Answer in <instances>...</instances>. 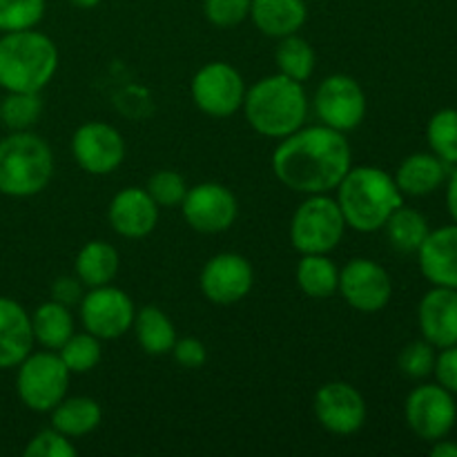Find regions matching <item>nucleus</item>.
Segmentation results:
<instances>
[{
	"label": "nucleus",
	"mask_w": 457,
	"mask_h": 457,
	"mask_svg": "<svg viewBox=\"0 0 457 457\" xmlns=\"http://www.w3.org/2000/svg\"><path fill=\"white\" fill-rule=\"evenodd\" d=\"M270 165L277 181L288 190L330 195L353 168V150L346 134L320 123L279 138Z\"/></svg>",
	"instance_id": "obj_1"
},
{
	"label": "nucleus",
	"mask_w": 457,
	"mask_h": 457,
	"mask_svg": "<svg viewBox=\"0 0 457 457\" xmlns=\"http://www.w3.org/2000/svg\"><path fill=\"white\" fill-rule=\"evenodd\" d=\"M335 199L346 226L361 235H370L382 230L406 196L386 170L378 165H353L335 187Z\"/></svg>",
	"instance_id": "obj_2"
},
{
	"label": "nucleus",
	"mask_w": 457,
	"mask_h": 457,
	"mask_svg": "<svg viewBox=\"0 0 457 457\" xmlns=\"http://www.w3.org/2000/svg\"><path fill=\"white\" fill-rule=\"evenodd\" d=\"M308 107L303 85L277 71L245 89L241 110L254 132L279 141L306 125Z\"/></svg>",
	"instance_id": "obj_3"
},
{
	"label": "nucleus",
	"mask_w": 457,
	"mask_h": 457,
	"mask_svg": "<svg viewBox=\"0 0 457 457\" xmlns=\"http://www.w3.org/2000/svg\"><path fill=\"white\" fill-rule=\"evenodd\" d=\"M58 71V47L38 29L0 36V87L4 92H43Z\"/></svg>",
	"instance_id": "obj_4"
},
{
	"label": "nucleus",
	"mask_w": 457,
	"mask_h": 457,
	"mask_svg": "<svg viewBox=\"0 0 457 457\" xmlns=\"http://www.w3.org/2000/svg\"><path fill=\"white\" fill-rule=\"evenodd\" d=\"M54 152L31 129L0 138V195L29 199L40 195L54 177Z\"/></svg>",
	"instance_id": "obj_5"
},
{
	"label": "nucleus",
	"mask_w": 457,
	"mask_h": 457,
	"mask_svg": "<svg viewBox=\"0 0 457 457\" xmlns=\"http://www.w3.org/2000/svg\"><path fill=\"white\" fill-rule=\"evenodd\" d=\"M346 228L333 195H306L290 219L288 237L299 254H330L342 244Z\"/></svg>",
	"instance_id": "obj_6"
},
{
	"label": "nucleus",
	"mask_w": 457,
	"mask_h": 457,
	"mask_svg": "<svg viewBox=\"0 0 457 457\" xmlns=\"http://www.w3.org/2000/svg\"><path fill=\"white\" fill-rule=\"evenodd\" d=\"M71 373L56 351H31L16 366L18 400L34 413H49L70 391Z\"/></svg>",
	"instance_id": "obj_7"
},
{
	"label": "nucleus",
	"mask_w": 457,
	"mask_h": 457,
	"mask_svg": "<svg viewBox=\"0 0 457 457\" xmlns=\"http://www.w3.org/2000/svg\"><path fill=\"white\" fill-rule=\"evenodd\" d=\"M245 80L230 62H205L192 76L190 94L195 105L212 119H228L244 105Z\"/></svg>",
	"instance_id": "obj_8"
},
{
	"label": "nucleus",
	"mask_w": 457,
	"mask_h": 457,
	"mask_svg": "<svg viewBox=\"0 0 457 457\" xmlns=\"http://www.w3.org/2000/svg\"><path fill=\"white\" fill-rule=\"evenodd\" d=\"M79 315L83 330L92 333L101 342H112L132 330L137 306L125 290L107 284L89 288L83 295L79 303Z\"/></svg>",
	"instance_id": "obj_9"
},
{
	"label": "nucleus",
	"mask_w": 457,
	"mask_h": 457,
	"mask_svg": "<svg viewBox=\"0 0 457 457\" xmlns=\"http://www.w3.org/2000/svg\"><path fill=\"white\" fill-rule=\"evenodd\" d=\"M312 110L321 125L346 134L364 123L369 101L361 85L353 76L330 74L317 87Z\"/></svg>",
	"instance_id": "obj_10"
},
{
	"label": "nucleus",
	"mask_w": 457,
	"mask_h": 457,
	"mask_svg": "<svg viewBox=\"0 0 457 457\" xmlns=\"http://www.w3.org/2000/svg\"><path fill=\"white\" fill-rule=\"evenodd\" d=\"M404 418L411 431L424 442L449 437L457 422V402L440 384H420L404 402Z\"/></svg>",
	"instance_id": "obj_11"
},
{
	"label": "nucleus",
	"mask_w": 457,
	"mask_h": 457,
	"mask_svg": "<svg viewBox=\"0 0 457 457\" xmlns=\"http://www.w3.org/2000/svg\"><path fill=\"white\" fill-rule=\"evenodd\" d=\"M187 226L201 235H221L235 226L239 217V204L232 190L223 183L205 181L187 187L181 204Z\"/></svg>",
	"instance_id": "obj_12"
},
{
	"label": "nucleus",
	"mask_w": 457,
	"mask_h": 457,
	"mask_svg": "<svg viewBox=\"0 0 457 457\" xmlns=\"http://www.w3.org/2000/svg\"><path fill=\"white\" fill-rule=\"evenodd\" d=\"M337 293L357 312H379L393 297V279L382 263L373 259H351L339 268Z\"/></svg>",
	"instance_id": "obj_13"
},
{
	"label": "nucleus",
	"mask_w": 457,
	"mask_h": 457,
	"mask_svg": "<svg viewBox=\"0 0 457 457\" xmlns=\"http://www.w3.org/2000/svg\"><path fill=\"white\" fill-rule=\"evenodd\" d=\"M71 156L87 174L105 177L119 170L125 161V138L114 125L87 120L71 137Z\"/></svg>",
	"instance_id": "obj_14"
},
{
	"label": "nucleus",
	"mask_w": 457,
	"mask_h": 457,
	"mask_svg": "<svg viewBox=\"0 0 457 457\" xmlns=\"http://www.w3.org/2000/svg\"><path fill=\"white\" fill-rule=\"evenodd\" d=\"M253 286V263L239 253H219L201 268V295L217 306H232V303L244 302Z\"/></svg>",
	"instance_id": "obj_15"
},
{
	"label": "nucleus",
	"mask_w": 457,
	"mask_h": 457,
	"mask_svg": "<svg viewBox=\"0 0 457 457\" xmlns=\"http://www.w3.org/2000/svg\"><path fill=\"white\" fill-rule=\"evenodd\" d=\"M317 422L333 436H355L369 418L366 400L353 384L326 382L312 400Z\"/></svg>",
	"instance_id": "obj_16"
},
{
	"label": "nucleus",
	"mask_w": 457,
	"mask_h": 457,
	"mask_svg": "<svg viewBox=\"0 0 457 457\" xmlns=\"http://www.w3.org/2000/svg\"><path fill=\"white\" fill-rule=\"evenodd\" d=\"M159 210L145 187L129 186L112 196L107 221L123 239H145L159 226Z\"/></svg>",
	"instance_id": "obj_17"
},
{
	"label": "nucleus",
	"mask_w": 457,
	"mask_h": 457,
	"mask_svg": "<svg viewBox=\"0 0 457 457\" xmlns=\"http://www.w3.org/2000/svg\"><path fill=\"white\" fill-rule=\"evenodd\" d=\"M418 326L422 339L437 351L457 344V290L433 286L418 306Z\"/></svg>",
	"instance_id": "obj_18"
},
{
	"label": "nucleus",
	"mask_w": 457,
	"mask_h": 457,
	"mask_svg": "<svg viewBox=\"0 0 457 457\" xmlns=\"http://www.w3.org/2000/svg\"><path fill=\"white\" fill-rule=\"evenodd\" d=\"M415 254L428 284L457 290V223L428 232Z\"/></svg>",
	"instance_id": "obj_19"
},
{
	"label": "nucleus",
	"mask_w": 457,
	"mask_h": 457,
	"mask_svg": "<svg viewBox=\"0 0 457 457\" xmlns=\"http://www.w3.org/2000/svg\"><path fill=\"white\" fill-rule=\"evenodd\" d=\"M34 344L29 312L12 297H0V369H16Z\"/></svg>",
	"instance_id": "obj_20"
},
{
	"label": "nucleus",
	"mask_w": 457,
	"mask_h": 457,
	"mask_svg": "<svg viewBox=\"0 0 457 457\" xmlns=\"http://www.w3.org/2000/svg\"><path fill=\"white\" fill-rule=\"evenodd\" d=\"M250 21L268 38L299 34L308 21L306 0H253Z\"/></svg>",
	"instance_id": "obj_21"
},
{
	"label": "nucleus",
	"mask_w": 457,
	"mask_h": 457,
	"mask_svg": "<svg viewBox=\"0 0 457 457\" xmlns=\"http://www.w3.org/2000/svg\"><path fill=\"white\" fill-rule=\"evenodd\" d=\"M449 170L433 152H415L402 161L393 179L404 196H428L445 186Z\"/></svg>",
	"instance_id": "obj_22"
},
{
	"label": "nucleus",
	"mask_w": 457,
	"mask_h": 457,
	"mask_svg": "<svg viewBox=\"0 0 457 457\" xmlns=\"http://www.w3.org/2000/svg\"><path fill=\"white\" fill-rule=\"evenodd\" d=\"M120 270V254L107 241H89L79 250L74 262V275L85 288H98L116 279Z\"/></svg>",
	"instance_id": "obj_23"
},
{
	"label": "nucleus",
	"mask_w": 457,
	"mask_h": 457,
	"mask_svg": "<svg viewBox=\"0 0 457 457\" xmlns=\"http://www.w3.org/2000/svg\"><path fill=\"white\" fill-rule=\"evenodd\" d=\"M52 427L67 437H85L96 431L103 422V409L94 397H65L49 411Z\"/></svg>",
	"instance_id": "obj_24"
},
{
	"label": "nucleus",
	"mask_w": 457,
	"mask_h": 457,
	"mask_svg": "<svg viewBox=\"0 0 457 457\" xmlns=\"http://www.w3.org/2000/svg\"><path fill=\"white\" fill-rule=\"evenodd\" d=\"M134 335L137 342L147 355L161 357L172 353L174 342H177V328L172 320L156 306H143L134 315Z\"/></svg>",
	"instance_id": "obj_25"
},
{
	"label": "nucleus",
	"mask_w": 457,
	"mask_h": 457,
	"mask_svg": "<svg viewBox=\"0 0 457 457\" xmlns=\"http://www.w3.org/2000/svg\"><path fill=\"white\" fill-rule=\"evenodd\" d=\"M31 330L36 344L47 351H58L76 333L74 317L70 308L49 299L31 312Z\"/></svg>",
	"instance_id": "obj_26"
},
{
	"label": "nucleus",
	"mask_w": 457,
	"mask_h": 457,
	"mask_svg": "<svg viewBox=\"0 0 457 457\" xmlns=\"http://www.w3.org/2000/svg\"><path fill=\"white\" fill-rule=\"evenodd\" d=\"M295 277L306 297L328 299L337 293L339 268L328 254H302Z\"/></svg>",
	"instance_id": "obj_27"
},
{
	"label": "nucleus",
	"mask_w": 457,
	"mask_h": 457,
	"mask_svg": "<svg viewBox=\"0 0 457 457\" xmlns=\"http://www.w3.org/2000/svg\"><path fill=\"white\" fill-rule=\"evenodd\" d=\"M382 230H386V239L397 253L415 254L431 232L427 217L420 210L406 208L404 204L388 217Z\"/></svg>",
	"instance_id": "obj_28"
},
{
	"label": "nucleus",
	"mask_w": 457,
	"mask_h": 457,
	"mask_svg": "<svg viewBox=\"0 0 457 457\" xmlns=\"http://www.w3.org/2000/svg\"><path fill=\"white\" fill-rule=\"evenodd\" d=\"M275 65L279 74L286 79H293L297 83H306L315 74L317 54L312 45L299 34L279 38V45L275 49Z\"/></svg>",
	"instance_id": "obj_29"
},
{
	"label": "nucleus",
	"mask_w": 457,
	"mask_h": 457,
	"mask_svg": "<svg viewBox=\"0 0 457 457\" xmlns=\"http://www.w3.org/2000/svg\"><path fill=\"white\" fill-rule=\"evenodd\" d=\"M43 98L40 92H7L0 101V125L9 132H25L40 120Z\"/></svg>",
	"instance_id": "obj_30"
},
{
	"label": "nucleus",
	"mask_w": 457,
	"mask_h": 457,
	"mask_svg": "<svg viewBox=\"0 0 457 457\" xmlns=\"http://www.w3.org/2000/svg\"><path fill=\"white\" fill-rule=\"evenodd\" d=\"M56 353L71 375L89 373L101 364L103 342L87 330H83V333L71 335Z\"/></svg>",
	"instance_id": "obj_31"
},
{
	"label": "nucleus",
	"mask_w": 457,
	"mask_h": 457,
	"mask_svg": "<svg viewBox=\"0 0 457 457\" xmlns=\"http://www.w3.org/2000/svg\"><path fill=\"white\" fill-rule=\"evenodd\" d=\"M427 141L437 159L445 161L449 168L457 165V110L445 107L428 119Z\"/></svg>",
	"instance_id": "obj_32"
},
{
	"label": "nucleus",
	"mask_w": 457,
	"mask_h": 457,
	"mask_svg": "<svg viewBox=\"0 0 457 457\" xmlns=\"http://www.w3.org/2000/svg\"><path fill=\"white\" fill-rule=\"evenodd\" d=\"M47 12V0H0V34L36 29Z\"/></svg>",
	"instance_id": "obj_33"
},
{
	"label": "nucleus",
	"mask_w": 457,
	"mask_h": 457,
	"mask_svg": "<svg viewBox=\"0 0 457 457\" xmlns=\"http://www.w3.org/2000/svg\"><path fill=\"white\" fill-rule=\"evenodd\" d=\"M145 190L159 208H181L187 195V183L177 170H159L147 179Z\"/></svg>",
	"instance_id": "obj_34"
},
{
	"label": "nucleus",
	"mask_w": 457,
	"mask_h": 457,
	"mask_svg": "<svg viewBox=\"0 0 457 457\" xmlns=\"http://www.w3.org/2000/svg\"><path fill=\"white\" fill-rule=\"evenodd\" d=\"M436 351L437 348L431 346L427 339L411 342L402 348L400 357H397V366H400V370L406 378L424 379L433 375V369H436Z\"/></svg>",
	"instance_id": "obj_35"
},
{
	"label": "nucleus",
	"mask_w": 457,
	"mask_h": 457,
	"mask_svg": "<svg viewBox=\"0 0 457 457\" xmlns=\"http://www.w3.org/2000/svg\"><path fill=\"white\" fill-rule=\"evenodd\" d=\"M79 451L71 445V437L62 436L54 427L43 428L27 442L22 455L25 457H74Z\"/></svg>",
	"instance_id": "obj_36"
},
{
	"label": "nucleus",
	"mask_w": 457,
	"mask_h": 457,
	"mask_svg": "<svg viewBox=\"0 0 457 457\" xmlns=\"http://www.w3.org/2000/svg\"><path fill=\"white\" fill-rule=\"evenodd\" d=\"M253 0H204V16L219 29L241 25L250 16Z\"/></svg>",
	"instance_id": "obj_37"
},
{
	"label": "nucleus",
	"mask_w": 457,
	"mask_h": 457,
	"mask_svg": "<svg viewBox=\"0 0 457 457\" xmlns=\"http://www.w3.org/2000/svg\"><path fill=\"white\" fill-rule=\"evenodd\" d=\"M172 355L177 360V364H181L183 369H201V366L208 361V348L201 339L196 337H177L172 346Z\"/></svg>",
	"instance_id": "obj_38"
},
{
	"label": "nucleus",
	"mask_w": 457,
	"mask_h": 457,
	"mask_svg": "<svg viewBox=\"0 0 457 457\" xmlns=\"http://www.w3.org/2000/svg\"><path fill=\"white\" fill-rule=\"evenodd\" d=\"M49 293H52L54 302L71 308V306H79L80 303V299H83V295H85V286L76 275H61L54 279Z\"/></svg>",
	"instance_id": "obj_39"
},
{
	"label": "nucleus",
	"mask_w": 457,
	"mask_h": 457,
	"mask_svg": "<svg viewBox=\"0 0 457 457\" xmlns=\"http://www.w3.org/2000/svg\"><path fill=\"white\" fill-rule=\"evenodd\" d=\"M433 375H436L440 386H445L446 391L457 395V344L455 346L442 348V351L437 353Z\"/></svg>",
	"instance_id": "obj_40"
},
{
	"label": "nucleus",
	"mask_w": 457,
	"mask_h": 457,
	"mask_svg": "<svg viewBox=\"0 0 457 457\" xmlns=\"http://www.w3.org/2000/svg\"><path fill=\"white\" fill-rule=\"evenodd\" d=\"M446 208H449L451 219L457 223V165L449 170V177H446Z\"/></svg>",
	"instance_id": "obj_41"
},
{
	"label": "nucleus",
	"mask_w": 457,
	"mask_h": 457,
	"mask_svg": "<svg viewBox=\"0 0 457 457\" xmlns=\"http://www.w3.org/2000/svg\"><path fill=\"white\" fill-rule=\"evenodd\" d=\"M431 455L436 457H457V445L455 442L446 440V437H442V440H436L431 442Z\"/></svg>",
	"instance_id": "obj_42"
},
{
	"label": "nucleus",
	"mask_w": 457,
	"mask_h": 457,
	"mask_svg": "<svg viewBox=\"0 0 457 457\" xmlns=\"http://www.w3.org/2000/svg\"><path fill=\"white\" fill-rule=\"evenodd\" d=\"M67 3L74 4V7H79V9H94V7H98L103 0H67Z\"/></svg>",
	"instance_id": "obj_43"
},
{
	"label": "nucleus",
	"mask_w": 457,
	"mask_h": 457,
	"mask_svg": "<svg viewBox=\"0 0 457 457\" xmlns=\"http://www.w3.org/2000/svg\"><path fill=\"white\" fill-rule=\"evenodd\" d=\"M315 3H324V0H315Z\"/></svg>",
	"instance_id": "obj_44"
}]
</instances>
